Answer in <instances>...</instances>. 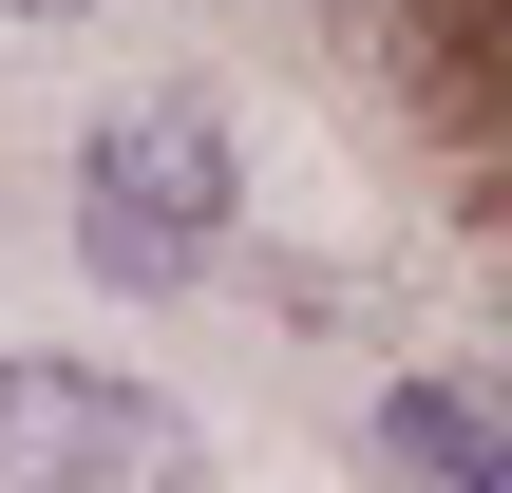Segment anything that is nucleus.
Here are the masks:
<instances>
[{"label": "nucleus", "instance_id": "obj_1", "mask_svg": "<svg viewBox=\"0 0 512 493\" xmlns=\"http://www.w3.org/2000/svg\"><path fill=\"white\" fill-rule=\"evenodd\" d=\"M76 247H95L114 285H190V266L228 247V133H209L190 95L95 114V152H76Z\"/></svg>", "mask_w": 512, "mask_h": 493}, {"label": "nucleus", "instance_id": "obj_2", "mask_svg": "<svg viewBox=\"0 0 512 493\" xmlns=\"http://www.w3.org/2000/svg\"><path fill=\"white\" fill-rule=\"evenodd\" d=\"M0 493H209V456L95 361H0Z\"/></svg>", "mask_w": 512, "mask_h": 493}, {"label": "nucleus", "instance_id": "obj_3", "mask_svg": "<svg viewBox=\"0 0 512 493\" xmlns=\"http://www.w3.org/2000/svg\"><path fill=\"white\" fill-rule=\"evenodd\" d=\"M380 437H399L437 493H494V437H475V399H380Z\"/></svg>", "mask_w": 512, "mask_h": 493}, {"label": "nucleus", "instance_id": "obj_4", "mask_svg": "<svg viewBox=\"0 0 512 493\" xmlns=\"http://www.w3.org/2000/svg\"><path fill=\"white\" fill-rule=\"evenodd\" d=\"M0 19H76V0H0Z\"/></svg>", "mask_w": 512, "mask_h": 493}]
</instances>
